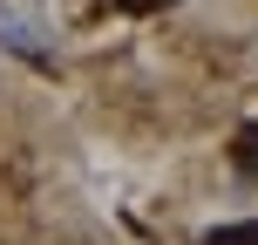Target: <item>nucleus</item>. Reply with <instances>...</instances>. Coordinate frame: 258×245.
<instances>
[{
  "label": "nucleus",
  "mask_w": 258,
  "mask_h": 245,
  "mask_svg": "<svg viewBox=\"0 0 258 245\" xmlns=\"http://www.w3.org/2000/svg\"><path fill=\"white\" fill-rule=\"evenodd\" d=\"M204 245H258V218H245V225H218Z\"/></svg>",
  "instance_id": "f03ea898"
},
{
  "label": "nucleus",
  "mask_w": 258,
  "mask_h": 245,
  "mask_svg": "<svg viewBox=\"0 0 258 245\" xmlns=\"http://www.w3.org/2000/svg\"><path fill=\"white\" fill-rule=\"evenodd\" d=\"M0 41L7 48H21V55H41V14L27 7V0H0Z\"/></svg>",
  "instance_id": "f257e3e1"
},
{
  "label": "nucleus",
  "mask_w": 258,
  "mask_h": 245,
  "mask_svg": "<svg viewBox=\"0 0 258 245\" xmlns=\"http://www.w3.org/2000/svg\"><path fill=\"white\" fill-rule=\"evenodd\" d=\"M122 14H150V7H163V0H116Z\"/></svg>",
  "instance_id": "7ed1b4c3"
}]
</instances>
